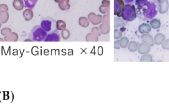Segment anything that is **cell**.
Wrapping results in <instances>:
<instances>
[{"mask_svg": "<svg viewBox=\"0 0 169 106\" xmlns=\"http://www.w3.org/2000/svg\"><path fill=\"white\" fill-rule=\"evenodd\" d=\"M23 1L24 2L25 7L26 8L33 9L37 4L38 0H23Z\"/></svg>", "mask_w": 169, "mask_h": 106, "instance_id": "13", "label": "cell"}, {"mask_svg": "<svg viewBox=\"0 0 169 106\" xmlns=\"http://www.w3.org/2000/svg\"><path fill=\"white\" fill-rule=\"evenodd\" d=\"M99 10L102 13H106L109 12V7H104L103 5H101L100 8H99Z\"/></svg>", "mask_w": 169, "mask_h": 106, "instance_id": "25", "label": "cell"}, {"mask_svg": "<svg viewBox=\"0 0 169 106\" xmlns=\"http://www.w3.org/2000/svg\"><path fill=\"white\" fill-rule=\"evenodd\" d=\"M86 40L87 42H97L98 40V36L93 33L89 34L86 37Z\"/></svg>", "mask_w": 169, "mask_h": 106, "instance_id": "17", "label": "cell"}, {"mask_svg": "<svg viewBox=\"0 0 169 106\" xmlns=\"http://www.w3.org/2000/svg\"><path fill=\"white\" fill-rule=\"evenodd\" d=\"M135 5L139 17L142 19H153L157 13V5L148 0H135Z\"/></svg>", "mask_w": 169, "mask_h": 106, "instance_id": "1", "label": "cell"}, {"mask_svg": "<svg viewBox=\"0 0 169 106\" xmlns=\"http://www.w3.org/2000/svg\"><path fill=\"white\" fill-rule=\"evenodd\" d=\"M150 46L145 43H142L138 46V51L141 54H147L150 52Z\"/></svg>", "mask_w": 169, "mask_h": 106, "instance_id": "9", "label": "cell"}, {"mask_svg": "<svg viewBox=\"0 0 169 106\" xmlns=\"http://www.w3.org/2000/svg\"><path fill=\"white\" fill-rule=\"evenodd\" d=\"M122 17L125 21L131 22L135 20L137 17L136 9L132 4H126L122 11Z\"/></svg>", "mask_w": 169, "mask_h": 106, "instance_id": "3", "label": "cell"}, {"mask_svg": "<svg viewBox=\"0 0 169 106\" xmlns=\"http://www.w3.org/2000/svg\"><path fill=\"white\" fill-rule=\"evenodd\" d=\"M157 2L159 3V4H161V3H162V2L165 1L166 0H157Z\"/></svg>", "mask_w": 169, "mask_h": 106, "instance_id": "32", "label": "cell"}, {"mask_svg": "<svg viewBox=\"0 0 169 106\" xmlns=\"http://www.w3.org/2000/svg\"><path fill=\"white\" fill-rule=\"evenodd\" d=\"M110 30L109 23H103L100 26V32L103 34H108Z\"/></svg>", "mask_w": 169, "mask_h": 106, "instance_id": "15", "label": "cell"}, {"mask_svg": "<svg viewBox=\"0 0 169 106\" xmlns=\"http://www.w3.org/2000/svg\"><path fill=\"white\" fill-rule=\"evenodd\" d=\"M161 25V21L158 19H153L150 21V26L151 28H153L154 29H158L160 28V26Z\"/></svg>", "mask_w": 169, "mask_h": 106, "instance_id": "14", "label": "cell"}, {"mask_svg": "<svg viewBox=\"0 0 169 106\" xmlns=\"http://www.w3.org/2000/svg\"><path fill=\"white\" fill-rule=\"evenodd\" d=\"M162 48L165 49L169 50V39L166 40L162 42Z\"/></svg>", "mask_w": 169, "mask_h": 106, "instance_id": "23", "label": "cell"}, {"mask_svg": "<svg viewBox=\"0 0 169 106\" xmlns=\"http://www.w3.org/2000/svg\"><path fill=\"white\" fill-rule=\"evenodd\" d=\"M60 34L59 30L58 29H55L52 30L47 34L44 42H60Z\"/></svg>", "mask_w": 169, "mask_h": 106, "instance_id": "5", "label": "cell"}, {"mask_svg": "<svg viewBox=\"0 0 169 106\" xmlns=\"http://www.w3.org/2000/svg\"><path fill=\"white\" fill-rule=\"evenodd\" d=\"M62 36L64 39H68L69 36V32L68 30H64L62 32Z\"/></svg>", "mask_w": 169, "mask_h": 106, "instance_id": "26", "label": "cell"}, {"mask_svg": "<svg viewBox=\"0 0 169 106\" xmlns=\"http://www.w3.org/2000/svg\"><path fill=\"white\" fill-rule=\"evenodd\" d=\"M159 12L161 13L164 14L167 13L169 8V4L168 0H166L165 1L161 3V4H159Z\"/></svg>", "mask_w": 169, "mask_h": 106, "instance_id": "11", "label": "cell"}, {"mask_svg": "<svg viewBox=\"0 0 169 106\" xmlns=\"http://www.w3.org/2000/svg\"><path fill=\"white\" fill-rule=\"evenodd\" d=\"M114 47L115 49H120V40H118L115 41L114 44Z\"/></svg>", "mask_w": 169, "mask_h": 106, "instance_id": "30", "label": "cell"}, {"mask_svg": "<svg viewBox=\"0 0 169 106\" xmlns=\"http://www.w3.org/2000/svg\"><path fill=\"white\" fill-rule=\"evenodd\" d=\"M92 33L95 34L97 36H99L100 35V30H98V28L97 27H95L92 29Z\"/></svg>", "mask_w": 169, "mask_h": 106, "instance_id": "27", "label": "cell"}, {"mask_svg": "<svg viewBox=\"0 0 169 106\" xmlns=\"http://www.w3.org/2000/svg\"><path fill=\"white\" fill-rule=\"evenodd\" d=\"M120 44L122 48H126L129 44V40L126 37H122L120 40Z\"/></svg>", "mask_w": 169, "mask_h": 106, "instance_id": "18", "label": "cell"}, {"mask_svg": "<svg viewBox=\"0 0 169 106\" xmlns=\"http://www.w3.org/2000/svg\"><path fill=\"white\" fill-rule=\"evenodd\" d=\"M153 61L152 55L149 54H144L141 57V62H151Z\"/></svg>", "mask_w": 169, "mask_h": 106, "instance_id": "19", "label": "cell"}, {"mask_svg": "<svg viewBox=\"0 0 169 106\" xmlns=\"http://www.w3.org/2000/svg\"><path fill=\"white\" fill-rule=\"evenodd\" d=\"M114 15L118 17H122V13L124 8V2L123 0H114Z\"/></svg>", "mask_w": 169, "mask_h": 106, "instance_id": "6", "label": "cell"}, {"mask_svg": "<svg viewBox=\"0 0 169 106\" xmlns=\"http://www.w3.org/2000/svg\"><path fill=\"white\" fill-rule=\"evenodd\" d=\"M165 40V36L164 34L159 33L157 34L154 38V44H157V45H161L162 42Z\"/></svg>", "mask_w": 169, "mask_h": 106, "instance_id": "12", "label": "cell"}, {"mask_svg": "<svg viewBox=\"0 0 169 106\" xmlns=\"http://www.w3.org/2000/svg\"><path fill=\"white\" fill-rule=\"evenodd\" d=\"M142 42L147 44L149 46H153L154 45V40L152 36L149 34H144L141 36Z\"/></svg>", "mask_w": 169, "mask_h": 106, "instance_id": "8", "label": "cell"}, {"mask_svg": "<svg viewBox=\"0 0 169 106\" xmlns=\"http://www.w3.org/2000/svg\"><path fill=\"white\" fill-rule=\"evenodd\" d=\"M122 36V33L118 29H115L114 30V38L116 40H119Z\"/></svg>", "mask_w": 169, "mask_h": 106, "instance_id": "22", "label": "cell"}, {"mask_svg": "<svg viewBox=\"0 0 169 106\" xmlns=\"http://www.w3.org/2000/svg\"><path fill=\"white\" fill-rule=\"evenodd\" d=\"M88 18L93 25H98L102 22L103 17L101 15H97L95 13H90L88 16Z\"/></svg>", "mask_w": 169, "mask_h": 106, "instance_id": "7", "label": "cell"}, {"mask_svg": "<svg viewBox=\"0 0 169 106\" xmlns=\"http://www.w3.org/2000/svg\"><path fill=\"white\" fill-rule=\"evenodd\" d=\"M40 26L48 33L50 31L56 29V20L50 17H46L42 19Z\"/></svg>", "mask_w": 169, "mask_h": 106, "instance_id": "4", "label": "cell"}, {"mask_svg": "<svg viewBox=\"0 0 169 106\" xmlns=\"http://www.w3.org/2000/svg\"><path fill=\"white\" fill-rule=\"evenodd\" d=\"M123 1L127 4H132L135 1V0H123Z\"/></svg>", "mask_w": 169, "mask_h": 106, "instance_id": "31", "label": "cell"}, {"mask_svg": "<svg viewBox=\"0 0 169 106\" xmlns=\"http://www.w3.org/2000/svg\"><path fill=\"white\" fill-rule=\"evenodd\" d=\"M102 20L104 23H109V15H106L105 16H104Z\"/></svg>", "mask_w": 169, "mask_h": 106, "instance_id": "29", "label": "cell"}, {"mask_svg": "<svg viewBox=\"0 0 169 106\" xmlns=\"http://www.w3.org/2000/svg\"><path fill=\"white\" fill-rule=\"evenodd\" d=\"M58 26V30H62L63 28H65L66 25L64 22H63L62 20H59L58 22V24L56 25Z\"/></svg>", "mask_w": 169, "mask_h": 106, "instance_id": "24", "label": "cell"}, {"mask_svg": "<svg viewBox=\"0 0 169 106\" xmlns=\"http://www.w3.org/2000/svg\"><path fill=\"white\" fill-rule=\"evenodd\" d=\"M125 23H124L123 20L120 19V17H116L115 18V28L119 27V26H124Z\"/></svg>", "mask_w": 169, "mask_h": 106, "instance_id": "21", "label": "cell"}, {"mask_svg": "<svg viewBox=\"0 0 169 106\" xmlns=\"http://www.w3.org/2000/svg\"><path fill=\"white\" fill-rule=\"evenodd\" d=\"M102 5H103L104 7H109L110 6V1L109 0H103L102 2Z\"/></svg>", "mask_w": 169, "mask_h": 106, "instance_id": "28", "label": "cell"}, {"mask_svg": "<svg viewBox=\"0 0 169 106\" xmlns=\"http://www.w3.org/2000/svg\"><path fill=\"white\" fill-rule=\"evenodd\" d=\"M46 32L40 25L34 26L29 34L28 40L33 42H42L47 36Z\"/></svg>", "mask_w": 169, "mask_h": 106, "instance_id": "2", "label": "cell"}, {"mask_svg": "<svg viewBox=\"0 0 169 106\" xmlns=\"http://www.w3.org/2000/svg\"><path fill=\"white\" fill-rule=\"evenodd\" d=\"M139 32L141 34H148L149 32H151V27L150 25L147 24V23H143L139 26Z\"/></svg>", "mask_w": 169, "mask_h": 106, "instance_id": "10", "label": "cell"}, {"mask_svg": "<svg viewBox=\"0 0 169 106\" xmlns=\"http://www.w3.org/2000/svg\"><path fill=\"white\" fill-rule=\"evenodd\" d=\"M128 49H129V51L130 52H135L137 49H138V43L134 42V41H132V42H131L128 44Z\"/></svg>", "mask_w": 169, "mask_h": 106, "instance_id": "16", "label": "cell"}, {"mask_svg": "<svg viewBox=\"0 0 169 106\" xmlns=\"http://www.w3.org/2000/svg\"><path fill=\"white\" fill-rule=\"evenodd\" d=\"M79 22L80 25L83 26V27H87L89 25V20L85 18V17H81V18L79 19Z\"/></svg>", "mask_w": 169, "mask_h": 106, "instance_id": "20", "label": "cell"}]
</instances>
